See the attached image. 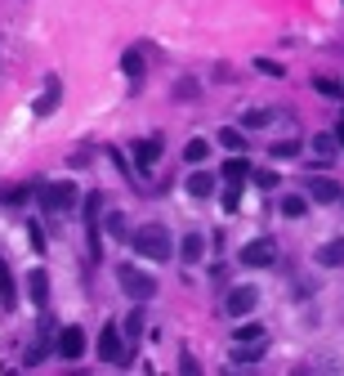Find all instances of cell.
I'll list each match as a JSON object with an SVG mask.
<instances>
[{"instance_id": "obj_31", "label": "cell", "mask_w": 344, "mask_h": 376, "mask_svg": "<svg viewBox=\"0 0 344 376\" xmlns=\"http://www.w3.org/2000/svg\"><path fill=\"white\" fill-rule=\"evenodd\" d=\"M300 153V144H295V139H286V144H273V157H295Z\"/></svg>"}, {"instance_id": "obj_27", "label": "cell", "mask_w": 344, "mask_h": 376, "mask_svg": "<svg viewBox=\"0 0 344 376\" xmlns=\"http://www.w3.org/2000/svg\"><path fill=\"white\" fill-rule=\"evenodd\" d=\"M313 90H318V94H331V99H336V94H340V81H331V77H313Z\"/></svg>"}, {"instance_id": "obj_7", "label": "cell", "mask_w": 344, "mask_h": 376, "mask_svg": "<svg viewBox=\"0 0 344 376\" xmlns=\"http://www.w3.org/2000/svg\"><path fill=\"white\" fill-rule=\"evenodd\" d=\"M224 305H228V314H233V318H246L255 305H260V291H255V287H233Z\"/></svg>"}, {"instance_id": "obj_13", "label": "cell", "mask_w": 344, "mask_h": 376, "mask_svg": "<svg viewBox=\"0 0 344 376\" xmlns=\"http://www.w3.org/2000/svg\"><path fill=\"white\" fill-rule=\"evenodd\" d=\"M309 197L313 202H340V184L336 180H309Z\"/></svg>"}, {"instance_id": "obj_26", "label": "cell", "mask_w": 344, "mask_h": 376, "mask_svg": "<svg viewBox=\"0 0 344 376\" xmlns=\"http://www.w3.org/2000/svg\"><path fill=\"white\" fill-rule=\"evenodd\" d=\"M233 336H237V345H242V341H264V327H260V323H251V327H237Z\"/></svg>"}, {"instance_id": "obj_9", "label": "cell", "mask_w": 344, "mask_h": 376, "mask_svg": "<svg viewBox=\"0 0 344 376\" xmlns=\"http://www.w3.org/2000/svg\"><path fill=\"white\" fill-rule=\"evenodd\" d=\"M81 354H85V332H81V327H63V332H59V359L76 363Z\"/></svg>"}, {"instance_id": "obj_16", "label": "cell", "mask_w": 344, "mask_h": 376, "mask_svg": "<svg viewBox=\"0 0 344 376\" xmlns=\"http://www.w3.org/2000/svg\"><path fill=\"white\" fill-rule=\"evenodd\" d=\"M121 72H126L130 81H139V77H143V50H139V45L121 54Z\"/></svg>"}, {"instance_id": "obj_32", "label": "cell", "mask_w": 344, "mask_h": 376, "mask_svg": "<svg viewBox=\"0 0 344 376\" xmlns=\"http://www.w3.org/2000/svg\"><path fill=\"white\" fill-rule=\"evenodd\" d=\"M108 233H117V238H126V215H108Z\"/></svg>"}, {"instance_id": "obj_1", "label": "cell", "mask_w": 344, "mask_h": 376, "mask_svg": "<svg viewBox=\"0 0 344 376\" xmlns=\"http://www.w3.org/2000/svg\"><path fill=\"white\" fill-rule=\"evenodd\" d=\"M130 242H135V251L148 256V260H170L175 256V238H170V229H161V224H143Z\"/></svg>"}, {"instance_id": "obj_14", "label": "cell", "mask_w": 344, "mask_h": 376, "mask_svg": "<svg viewBox=\"0 0 344 376\" xmlns=\"http://www.w3.org/2000/svg\"><path fill=\"white\" fill-rule=\"evenodd\" d=\"M318 265H327V269H340V265H344V238L327 242V247H318Z\"/></svg>"}, {"instance_id": "obj_17", "label": "cell", "mask_w": 344, "mask_h": 376, "mask_svg": "<svg viewBox=\"0 0 344 376\" xmlns=\"http://www.w3.org/2000/svg\"><path fill=\"white\" fill-rule=\"evenodd\" d=\"M202 251H206V238H202V233H188V238L179 242V256H184L188 265H193V260H202Z\"/></svg>"}, {"instance_id": "obj_20", "label": "cell", "mask_w": 344, "mask_h": 376, "mask_svg": "<svg viewBox=\"0 0 344 376\" xmlns=\"http://www.w3.org/2000/svg\"><path fill=\"white\" fill-rule=\"evenodd\" d=\"M219 144H224L228 153H242V148H246V135L237 126H224V130H219Z\"/></svg>"}, {"instance_id": "obj_5", "label": "cell", "mask_w": 344, "mask_h": 376, "mask_svg": "<svg viewBox=\"0 0 344 376\" xmlns=\"http://www.w3.org/2000/svg\"><path fill=\"white\" fill-rule=\"evenodd\" d=\"M99 211H103V193L85 197V229H90V256H103V242H99Z\"/></svg>"}, {"instance_id": "obj_25", "label": "cell", "mask_w": 344, "mask_h": 376, "mask_svg": "<svg viewBox=\"0 0 344 376\" xmlns=\"http://www.w3.org/2000/svg\"><path fill=\"white\" fill-rule=\"evenodd\" d=\"M313 153H318L322 162H331V157H336V139L331 135H313Z\"/></svg>"}, {"instance_id": "obj_24", "label": "cell", "mask_w": 344, "mask_h": 376, "mask_svg": "<svg viewBox=\"0 0 344 376\" xmlns=\"http://www.w3.org/2000/svg\"><path fill=\"white\" fill-rule=\"evenodd\" d=\"M184 157H188V162H193V166H202V162H206V157H210V144H206V139H188V148H184Z\"/></svg>"}, {"instance_id": "obj_18", "label": "cell", "mask_w": 344, "mask_h": 376, "mask_svg": "<svg viewBox=\"0 0 344 376\" xmlns=\"http://www.w3.org/2000/svg\"><path fill=\"white\" fill-rule=\"evenodd\" d=\"M45 350H50V327H45V336H41V341H32V345H27L23 363H27V368H36V363H45Z\"/></svg>"}, {"instance_id": "obj_23", "label": "cell", "mask_w": 344, "mask_h": 376, "mask_svg": "<svg viewBox=\"0 0 344 376\" xmlns=\"http://www.w3.org/2000/svg\"><path fill=\"white\" fill-rule=\"evenodd\" d=\"M273 117H277L273 108H255V112H246V117H242V126H246V130H260V126H269Z\"/></svg>"}, {"instance_id": "obj_2", "label": "cell", "mask_w": 344, "mask_h": 376, "mask_svg": "<svg viewBox=\"0 0 344 376\" xmlns=\"http://www.w3.org/2000/svg\"><path fill=\"white\" fill-rule=\"evenodd\" d=\"M117 282H121V291H126L130 300H139V305H148V300L157 296V278L143 274L139 265H117Z\"/></svg>"}, {"instance_id": "obj_15", "label": "cell", "mask_w": 344, "mask_h": 376, "mask_svg": "<svg viewBox=\"0 0 344 376\" xmlns=\"http://www.w3.org/2000/svg\"><path fill=\"white\" fill-rule=\"evenodd\" d=\"M188 193H193V197H202V202H206V197L215 193V175H206V171H193V175H188Z\"/></svg>"}, {"instance_id": "obj_11", "label": "cell", "mask_w": 344, "mask_h": 376, "mask_svg": "<svg viewBox=\"0 0 344 376\" xmlns=\"http://www.w3.org/2000/svg\"><path fill=\"white\" fill-rule=\"evenodd\" d=\"M219 175H224L228 184H246V175H251V162H246V157H228V162L219 166Z\"/></svg>"}, {"instance_id": "obj_21", "label": "cell", "mask_w": 344, "mask_h": 376, "mask_svg": "<svg viewBox=\"0 0 344 376\" xmlns=\"http://www.w3.org/2000/svg\"><path fill=\"white\" fill-rule=\"evenodd\" d=\"M304 211H309V202H304L300 193H286V197H282V215H286V220H300Z\"/></svg>"}, {"instance_id": "obj_30", "label": "cell", "mask_w": 344, "mask_h": 376, "mask_svg": "<svg viewBox=\"0 0 344 376\" xmlns=\"http://www.w3.org/2000/svg\"><path fill=\"white\" fill-rule=\"evenodd\" d=\"M126 336H143V309H135V314L126 318Z\"/></svg>"}, {"instance_id": "obj_6", "label": "cell", "mask_w": 344, "mask_h": 376, "mask_svg": "<svg viewBox=\"0 0 344 376\" xmlns=\"http://www.w3.org/2000/svg\"><path fill=\"white\" fill-rule=\"evenodd\" d=\"M59 99H63V81H59V77L50 72V77H45V90H41V99L32 103V112H36V117H54V108H59Z\"/></svg>"}, {"instance_id": "obj_35", "label": "cell", "mask_w": 344, "mask_h": 376, "mask_svg": "<svg viewBox=\"0 0 344 376\" xmlns=\"http://www.w3.org/2000/svg\"><path fill=\"white\" fill-rule=\"evenodd\" d=\"M27 238H32V247H36V251H41V247H45V233H41V229H36V224H27Z\"/></svg>"}, {"instance_id": "obj_10", "label": "cell", "mask_w": 344, "mask_h": 376, "mask_svg": "<svg viewBox=\"0 0 344 376\" xmlns=\"http://www.w3.org/2000/svg\"><path fill=\"white\" fill-rule=\"evenodd\" d=\"M27 296H32L36 309H45V300H50V274H45V269H32V274H27Z\"/></svg>"}, {"instance_id": "obj_28", "label": "cell", "mask_w": 344, "mask_h": 376, "mask_svg": "<svg viewBox=\"0 0 344 376\" xmlns=\"http://www.w3.org/2000/svg\"><path fill=\"white\" fill-rule=\"evenodd\" d=\"M36 193V184H23V188H9V193H0L5 202H27V197Z\"/></svg>"}, {"instance_id": "obj_4", "label": "cell", "mask_w": 344, "mask_h": 376, "mask_svg": "<svg viewBox=\"0 0 344 376\" xmlns=\"http://www.w3.org/2000/svg\"><path fill=\"white\" fill-rule=\"evenodd\" d=\"M273 260H277L273 238H255V242H246V247H242V265H251V269H269Z\"/></svg>"}, {"instance_id": "obj_19", "label": "cell", "mask_w": 344, "mask_h": 376, "mask_svg": "<svg viewBox=\"0 0 344 376\" xmlns=\"http://www.w3.org/2000/svg\"><path fill=\"white\" fill-rule=\"evenodd\" d=\"M0 305L14 309V274H9V265L0 260Z\"/></svg>"}, {"instance_id": "obj_34", "label": "cell", "mask_w": 344, "mask_h": 376, "mask_svg": "<svg viewBox=\"0 0 344 376\" xmlns=\"http://www.w3.org/2000/svg\"><path fill=\"white\" fill-rule=\"evenodd\" d=\"M251 180H255V184H260V188H273V184H277V175H273V171H255V175H251Z\"/></svg>"}, {"instance_id": "obj_8", "label": "cell", "mask_w": 344, "mask_h": 376, "mask_svg": "<svg viewBox=\"0 0 344 376\" xmlns=\"http://www.w3.org/2000/svg\"><path fill=\"white\" fill-rule=\"evenodd\" d=\"M99 359L130 363V354H126V345H121V332H117V327H103V336H99Z\"/></svg>"}, {"instance_id": "obj_3", "label": "cell", "mask_w": 344, "mask_h": 376, "mask_svg": "<svg viewBox=\"0 0 344 376\" xmlns=\"http://www.w3.org/2000/svg\"><path fill=\"white\" fill-rule=\"evenodd\" d=\"M36 197H41L45 211H72L81 193H76L72 180H54V184H41V188H36Z\"/></svg>"}, {"instance_id": "obj_33", "label": "cell", "mask_w": 344, "mask_h": 376, "mask_svg": "<svg viewBox=\"0 0 344 376\" xmlns=\"http://www.w3.org/2000/svg\"><path fill=\"white\" fill-rule=\"evenodd\" d=\"M193 94H197V81H179L175 86V99H193Z\"/></svg>"}, {"instance_id": "obj_22", "label": "cell", "mask_w": 344, "mask_h": 376, "mask_svg": "<svg viewBox=\"0 0 344 376\" xmlns=\"http://www.w3.org/2000/svg\"><path fill=\"white\" fill-rule=\"evenodd\" d=\"M255 359H264V341H255L251 350H246V345H237V350H233V363H237V368H246V363H255Z\"/></svg>"}, {"instance_id": "obj_12", "label": "cell", "mask_w": 344, "mask_h": 376, "mask_svg": "<svg viewBox=\"0 0 344 376\" xmlns=\"http://www.w3.org/2000/svg\"><path fill=\"white\" fill-rule=\"evenodd\" d=\"M157 157H161V139H139V144H135V162H139V171H148Z\"/></svg>"}, {"instance_id": "obj_29", "label": "cell", "mask_w": 344, "mask_h": 376, "mask_svg": "<svg viewBox=\"0 0 344 376\" xmlns=\"http://www.w3.org/2000/svg\"><path fill=\"white\" fill-rule=\"evenodd\" d=\"M255 68H260L264 77H286V68H282V63H273V59H255Z\"/></svg>"}, {"instance_id": "obj_36", "label": "cell", "mask_w": 344, "mask_h": 376, "mask_svg": "<svg viewBox=\"0 0 344 376\" xmlns=\"http://www.w3.org/2000/svg\"><path fill=\"white\" fill-rule=\"evenodd\" d=\"M336 139H340V144H344V126H340V135H336Z\"/></svg>"}]
</instances>
